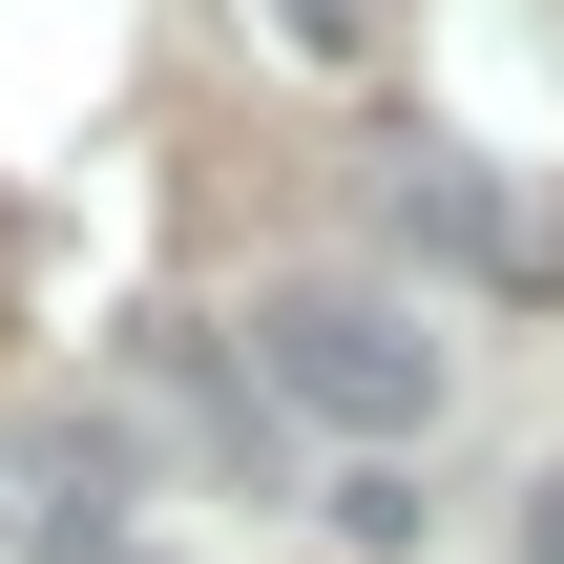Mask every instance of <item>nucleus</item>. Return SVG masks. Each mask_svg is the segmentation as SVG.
<instances>
[{
  "label": "nucleus",
  "instance_id": "obj_1",
  "mask_svg": "<svg viewBox=\"0 0 564 564\" xmlns=\"http://www.w3.org/2000/svg\"><path fill=\"white\" fill-rule=\"evenodd\" d=\"M251 377L293 398V419H335V440H419L440 419V314L419 293H356V272H293V293H251Z\"/></svg>",
  "mask_w": 564,
  "mask_h": 564
},
{
  "label": "nucleus",
  "instance_id": "obj_2",
  "mask_svg": "<svg viewBox=\"0 0 564 564\" xmlns=\"http://www.w3.org/2000/svg\"><path fill=\"white\" fill-rule=\"evenodd\" d=\"M0 544L126 564V440H105V419H0Z\"/></svg>",
  "mask_w": 564,
  "mask_h": 564
},
{
  "label": "nucleus",
  "instance_id": "obj_3",
  "mask_svg": "<svg viewBox=\"0 0 564 564\" xmlns=\"http://www.w3.org/2000/svg\"><path fill=\"white\" fill-rule=\"evenodd\" d=\"M398 230H419V251H460V272H523V209H502L460 147H398Z\"/></svg>",
  "mask_w": 564,
  "mask_h": 564
},
{
  "label": "nucleus",
  "instance_id": "obj_4",
  "mask_svg": "<svg viewBox=\"0 0 564 564\" xmlns=\"http://www.w3.org/2000/svg\"><path fill=\"white\" fill-rule=\"evenodd\" d=\"M251 21H272L293 63H356V42H377V0H251Z\"/></svg>",
  "mask_w": 564,
  "mask_h": 564
},
{
  "label": "nucleus",
  "instance_id": "obj_5",
  "mask_svg": "<svg viewBox=\"0 0 564 564\" xmlns=\"http://www.w3.org/2000/svg\"><path fill=\"white\" fill-rule=\"evenodd\" d=\"M523 564H564V460H544V481H523Z\"/></svg>",
  "mask_w": 564,
  "mask_h": 564
}]
</instances>
